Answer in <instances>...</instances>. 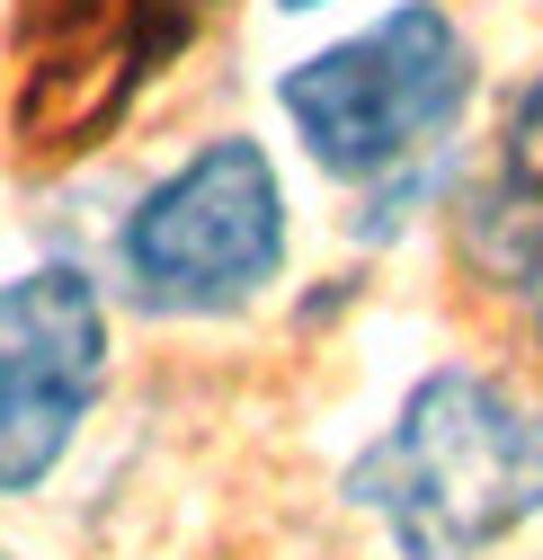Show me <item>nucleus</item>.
<instances>
[{"label":"nucleus","mask_w":543,"mask_h":560,"mask_svg":"<svg viewBox=\"0 0 543 560\" xmlns=\"http://www.w3.org/2000/svg\"><path fill=\"white\" fill-rule=\"evenodd\" d=\"M338 489L401 560H482L543 516V400L482 365H437Z\"/></svg>","instance_id":"1"},{"label":"nucleus","mask_w":543,"mask_h":560,"mask_svg":"<svg viewBox=\"0 0 543 560\" xmlns=\"http://www.w3.org/2000/svg\"><path fill=\"white\" fill-rule=\"evenodd\" d=\"M472 90H482V54H472L463 19L446 0H401V10L348 27L338 45L303 54L277 81V107L321 178L392 187L454 143Z\"/></svg>","instance_id":"2"},{"label":"nucleus","mask_w":543,"mask_h":560,"mask_svg":"<svg viewBox=\"0 0 543 560\" xmlns=\"http://www.w3.org/2000/svg\"><path fill=\"white\" fill-rule=\"evenodd\" d=\"M286 178L250 133H215L170 161L116 223V276L161 320L250 312L286 276Z\"/></svg>","instance_id":"3"},{"label":"nucleus","mask_w":543,"mask_h":560,"mask_svg":"<svg viewBox=\"0 0 543 560\" xmlns=\"http://www.w3.org/2000/svg\"><path fill=\"white\" fill-rule=\"evenodd\" d=\"M107 392V294L81 267L0 285V499H27L81 445Z\"/></svg>","instance_id":"4"},{"label":"nucleus","mask_w":543,"mask_h":560,"mask_svg":"<svg viewBox=\"0 0 543 560\" xmlns=\"http://www.w3.org/2000/svg\"><path fill=\"white\" fill-rule=\"evenodd\" d=\"M517 294H525V320H534V347H543V223L517 249Z\"/></svg>","instance_id":"5"},{"label":"nucleus","mask_w":543,"mask_h":560,"mask_svg":"<svg viewBox=\"0 0 543 560\" xmlns=\"http://www.w3.org/2000/svg\"><path fill=\"white\" fill-rule=\"evenodd\" d=\"M277 10H286V19H312V10H330V0H277Z\"/></svg>","instance_id":"6"},{"label":"nucleus","mask_w":543,"mask_h":560,"mask_svg":"<svg viewBox=\"0 0 543 560\" xmlns=\"http://www.w3.org/2000/svg\"><path fill=\"white\" fill-rule=\"evenodd\" d=\"M0 560H19V551H0Z\"/></svg>","instance_id":"7"}]
</instances>
